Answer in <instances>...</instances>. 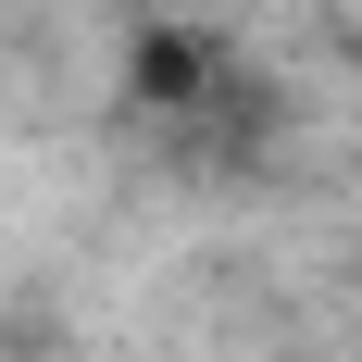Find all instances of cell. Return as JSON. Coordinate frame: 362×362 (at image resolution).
Wrapping results in <instances>:
<instances>
[]
</instances>
